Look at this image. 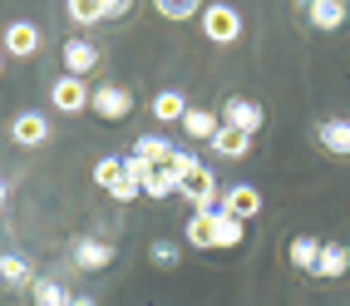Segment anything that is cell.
I'll use <instances>...</instances> for the list:
<instances>
[{
    "instance_id": "cell-16",
    "label": "cell",
    "mask_w": 350,
    "mask_h": 306,
    "mask_svg": "<svg viewBox=\"0 0 350 306\" xmlns=\"http://www.w3.org/2000/svg\"><path fill=\"white\" fill-rule=\"evenodd\" d=\"M183 129H188V138H207V144H213L217 129H222V119H217L213 109H188V114H183Z\"/></svg>"
},
{
    "instance_id": "cell-20",
    "label": "cell",
    "mask_w": 350,
    "mask_h": 306,
    "mask_svg": "<svg viewBox=\"0 0 350 306\" xmlns=\"http://www.w3.org/2000/svg\"><path fill=\"white\" fill-rule=\"evenodd\" d=\"M286 257H291V267H301V272H316V257H321V242H316V238H291Z\"/></svg>"
},
{
    "instance_id": "cell-15",
    "label": "cell",
    "mask_w": 350,
    "mask_h": 306,
    "mask_svg": "<svg viewBox=\"0 0 350 306\" xmlns=\"http://www.w3.org/2000/svg\"><path fill=\"white\" fill-rule=\"evenodd\" d=\"M306 15H311L316 30H340L345 25V5H340V0H311Z\"/></svg>"
},
{
    "instance_id": "cell-6",
    "label": "cell",
    "mask_w": 350,
    "mask_h": 306,
    "mask_svg": "<svg viewBox=\"0 0 350 306\" xmlns=\"http://www.w3.org/2000/svg\"><path fill=\"white\" fill-rule=\"evenodd\" d=\"M89 109L99 114V119H129V109H133V94L129 89H119V84H99L94 89V99H89Z\"/></svg>"
},
{
    "instance_id": "cell-17",
    "label": "cell",
    "mask_w": 350,
    "mask_h": 306,
    "mask_svg": "<svg viewBox=\"0 0 350 306\" xmlns=\"http://www.w3.org/2000/svg\"><path fill=\"white\" fill-rule=\"evenodd\" d=\"M213 153H222V158H247V153H252V138L222 124V129H217V138H213Z\"/></svg>"
},
{
    "instance_id": "cell-30",
    "label": "cell",
    "mask_w": 350,
    "mask_h": 306,
    "mask_svg": "<svg viewBox=\"0 0 350 306\" xmlns=\"http://www.w3.org/2000/svg\"><path fill=\"white\" fill-rule=\"evenodd\" d=\"M0 69H5V50H0Z\"/></svg>"
},
{
    "instance_id": "cell-28",
    "label": "cell",
    "mask_w": 350,
    "mask_h": 306,
    "mask_svg": "<svg viewBox=\"0 0 350 306\" xmlns=\"http://www.w3.org/2000/svg\"><path fill=\"white\" fill-rule=\"evenodd\" d=\"M5 203H10V183H5V178H0V207H5Z\"/></svg>"
},
{
    "instance_id": "cell-21",
    "label": "cell",
    "mask_w": 350,
    "mask_h": 306,
    "mask_svg": "<svg viewBox=\"0 0 350 306\" xmlns=\"http://www.w3.org/2000/svg\"><path fill=\"white\" fill-rule=\"evenodd\" d=\"M321 149H325V153H350V124H345V119L321 124Z\"/></svg>"
},
{
    "instance_id": "cell-12",
    "label": "cell",
    "mask_w": 350,
    "mask_h": 306,
    "mask_svg": "<svg viewBox=\"0 0 350 306\" xmlns=\"http://www.w3.org/2000/svg\"><path fill=\"white\" fill-rule=\"evenodd\" d=\"M350 272V252L340 242H321V257H316V277H345Z\"/></svg>"
},
{
    "instance_id": "cell-8",
    "label": "cell",
    "mask_w": 350,
    "mask_h": 306,
    "mask_svg": "<svg viewBox=\"0 0 350 306\" xmlns=\"http://www.w3.org/2000/svg\"><path fill=\"white\" fill-rule=\"evenodd\" d=\"M222 213H232L237 222H247V218L262 213V193H256L252 183H232L227 193H222Z\"/></svg>"
},
{
    "instance_id": "cell-4",
    "label": "cell",
    "mask_w": 350,
    "mask_h": 306,
    "mask_svg": "<svg viewBox=\"0 0 350 306\" xmlns=\"http://www.w3.org/2000/svg\"><path fill=\"white\" fill-rule=\"evenodd\" d=\"M50 99H55V109H59V114H84V109H89V99H94V89H89L84 79H75V75H64V79H55Z\"/></svg>"
},
{
    "instance_id": "cell-2",
    "label": "cell",
    "mask_w": 350,
    "mask_h": 306,
    "mask_svg": "<svg viewBox=\"0 0 350 306\" xmlns=\"http://www.w3.org/2000/svg\"><path fill=\"white\" fill-rule=\"evenodd\" d=\"M94 183L104 188L113 203H133L138 193H144V188L124 173V158H99V163H94Z\"/></svg>"
},
{
    "instance_id": "cell-10",
    "label": "cell",
    "mask_w": 350,
    "mask_h": 306,
    "mask_svg": "<svg viewBox=\"0 0 350 306\" xmlns=\"http://www.w3.org/2000/svg\"><path fill=\"white\" fill-rule=\"evenodd\" d=\"M109 262H113V247H109V242H99V238L75 242V267H79V272H104Z\"/></svg>"
},
{
    "instance_id": "cell-25",
    "label": "cell",
    "mask_w": 350,
    "mask_h": 306,
    "mask_svg": "<svg viewBox=\"0 0 350 306\" xmlns=\"http://www.w3.org/2000/svg\"><path fill=\"white\" fill-rule=\"evenodd\" d=\"M188 242L193 247H213V213H193L188 218Z\"/></svg>"
},
{
    "instance_id": "cell-11",
    "label": "cell",
    "mask_w": 350,
    "mask_h": 306,
    "mask_svg": "<svg viewBox=\"0 0 350 306\" xmlns=\"http://www.w3.org/2000/svg\"><path fill=\"white\" fill-rule=\"evenodd\" d=\"M64 64H69V75H75V79H84L89 69L99 64V50H94L89 40H69V44H64Z\"/></svg>"
},
{
    "instance_id": "cell-9",
    "label": "cell",
    "mask_w": 350,
    "mask_h": 306,
    "mask_svg": "<svg viewBox=\"0 0 350 306\" xmlns=\"http://www.w3.org/2000/svg\"><path fill=\"white\" fill-rule=\"evenodd\" d=\"M10 138H15L20 149H35V144H44V138H50V119H44V114H35V109L15 114V119H10Z\"/></svg>"
},
{
    "instance_id": "cell-26",
    "label": "cell",
    "mask_w": 350,
    "mask_h": 306,
    "mask_svg": "<svg viewBox=\"0 0 350 306\" xmlns=\"http://www.w3.org/2000/svg\"><path fill=\"white\" fill-rule=\"evenodd\" d=\"M158 15L163 20H188V15H202L198 0H158Z\"/></svg>"
},
{
    "instance_id": "cell-3",
    "label": "cell",
    "mask_w": 350,
    "mask_h": 306,
    "mask_svg": "<svg viewBox=\"0 0 350 306\" xmlns=\"http://www.w3.org/2000/svg\"><path fill=\"white\" fill-rule=\"evenodd\" d=\"M202 35L213 44H237L242 40V15L232 5H202Z\"/></svg>"
},
{
    "instance_id": "cell-22",
    "label": "cell",
    "mask_w": 350,
    "mask_h": 306,
    "mask_svg": "<svg viewBox=\"0 0 350 306\" xmlns=\"http://www.w3.org/2000/svg\"><path fill=\"white\" fill-rule=\"evenodd\" d=\"M69 20L75 25H94V20H109V5L104 0H69Z\"/></svg>"
},
{
    "instance_id": "cell-29",
    "label": "cell",
    "mask_w": 350,
    "mask_h": 306,
    "mask_svg": "<svg viewBox=\"0 0 350 306\" xmlns=\"http://www.w3.org/2000/svg\"><path fill=\"white\" fill-rule=\"evenodd\" d=\"M64 306H94V301H89V296H69Z\"/></svg>"
},
{
    "instance_id": "cell-24",
    "label": "cell",
    "mask_w": 350,
    "mask_h": 306,
    "mask_svg": "<svg viewBox=\"0 0 350 306\" xmlns=\"http://www.w3.org/2000/svg\"><path fill=\"white\" fill-rule=\"evenodd\" d=\"M144 193H148V198H168V193H178V178H173L168 168H148Z\"/></svg>"
},
{
    "instance_id": "cell-14",
    "label": "cell",
    "mask_w": 350,
    "mask_h": 306,
    "mask_svg": "<svg viewBox=\"0 0 350 306\" xmlns=\"http://www.w3.org/2000/svg\"><path fill=\"white\" fill-rule=\"evenodd\" d=\"M242 238H247V222H237L232 213L217 207V213H213V247H237Z\"/></svg>"
},
{
    "instance_id": "cell-5",
    "label": "cell",
    "mask_w": 350,
    "mask_h": 306,
    "mask_svg": "<svg viewBox=\"0 0 350 306\" xmlns=\"http://www.w3.org/2000/svg\"><path fill=\"white\" fill-rule=\"evenodd\" d=\"M0 50L15 55V60H30L40 50V25L35 20H10L5 25V40H0Z\"/></svg>"
},
{
    "instance_id": "cell-27",
    "label": "cell",
    "mask_w": 350,
    "mask_h": 306,
    "mask_svg": "<svg viewBox=\"0 0 350 306\" xmlns=\"http://www.w3.org/2000/svg\"><path fill=\"white\" fill-rule=\"evenodd\" d=\"M153 262H158V267H173V262H178V247H173V242H153Z\"/></svg>"
},
{
    "instance_id": "cell-23",
    "label": "cell",
    "mask_w": 350,
    "mask_h": 306,
    "mask_svg": "<svg viewBox=\"0 0 350 306\" xmlns=\"http://www.w3.org/2000/svg\"><path fill=\"white\" fill-rule=\"evenodd\" d=\"M30 292H35L40 306H64V301H69V292L59 287V281H50V277H35V281H30Z\"/></svg>"
},
{
    "instance_id": "cell-13",
    "label": "cell",
    "mask_w": 350,
    "mask_h": 306,
    "mask_svg": "<svg viewBox=\"0 0 350 306\" xmlns=\"http://www.w3.org/2000/svg\"><path fill=\"white\" fill-rule=\"evenodd\" d=\"M183 114H188V99H183L178 89L153 94V119H158V124H183Z\"/></svg>"
},
{
    "instance_id": "cell-7",
    "label": "cell",
    "mask_w": 350,
    "mask_h": 306,
    "mask_svg": "<svg viewBox=\"0 0 350 306\" xmlns=\"http://www.w3.org/2000/svg\"><path fill=\"white\" fill-rule=\"evenodd\" d=\"M262 119H267V114H262V104H256V99H227V109H222V124L237 129V133H247V138L262 129Z\"/></svg>"
},
{
    "instance_id": "cell-18",
    "label": "cell",
    "mask_w": 350,
    "mask_h": 306,
    "mask_svg": "<svg viewBox=\"0 0 350 306\" xmlns=\"http://www.w3.org/2000/svg\"><path fill=\"white\" fill-rule=\"evenodd\" d=\"M0 281H5V287H30V281H35V272H30V262H25V257L5 252V257H0Z\"/></svg>"
},
{
    "instance_id": "cell-1",
    "label": "cell",
    "mask_w": 350,
    "mask_h": 306,
    "mask_svg": "<svg viewBox=\"0 0 350 306\" xmlns=\"http://www.w3.org/2000/svg\"><path fill=\"white\" fill-rule=\"evenodd\" d=\"M178 193L188 198V203L198 207V213H217V198H222V193H217V178H213V168H202V163L178 178Z\"/></svg>"
},
{
    "instance_id": "cell-19",
    "label": "cell",
    "mask_w": 350,
    "mask_h": 306,
    "mask_svg": "<svg viewBox=\"0 0 350 306\" xmlns=\"http://www.w3.org/2000/svg\"><path fill=\"white\" fill-rule=\"evenodd\" d=\"M168 153H173V144H163V138H153V133H144V138H133V158H144V163H153V168H163V163H168Z\"/></svg>"
},
{
    "instance_id": "cell-31",
    "label": "cell",
    "mask_w": 350,
    "mask_h": 306,
    "mask_svg": "<svg viewBox=\"0 0 350 306\" xmlns=\"http://www.w3.org/2000/svg\"><path fill=\"white\" fill-rule=\"evenodd\" d=\"M345 252H350V242H345Z\"/></svg>"
}]
</instances>
